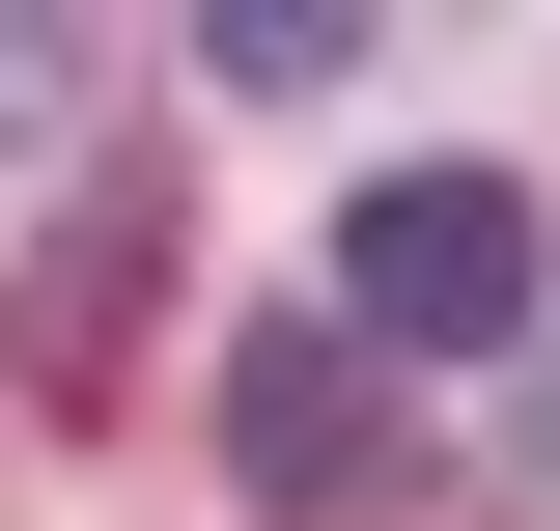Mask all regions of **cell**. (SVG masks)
I'll return each instance as SVG.
<instances>
[{"mask_svg":"<svg viewBox=\"0 0 560 531\" xmlns=\"http://www.w3.org/2000/svg\"><path fill=\"white\" fill-rule=\"evenodd\" d=\"M533 280H560V252H533V168H393V197L337 224V335L393 364V392H420V364H504Z\"/></svg>","mask_w":560,"mask_h":531,"instance_id":"1","label":"cell"},{"mask_svg":"<svg viewBox=\"0 0 560 531\" xmlns=\"http://www.w3.org/2000/svg\"><path fill=\"white\" fill-rule=\"evenodd\" d=\"M224 475H253L280 531H364V504L420 475V420H393V364H364L337 308H280L253 364H224Z\"/></svg>","mask_w":560,"mask_h":531,"instance_id":"2","label":"cell"},{"mask_svg":"<svg viewBox=\"0 0 560 531\" xmlns=\"http://www.w3.org/2000/svg\"><path fill=\"white\" fill-rule=\"evenodd\" d=\"M140 252H168V197H84V224H57V280L0 308V364H28V392H113V308H140Z\"/></svg>","mask_w":560,"mask_h":531,"instance_id":"3","label":"cell"},{"mask_svg":"<svg viewBox=\"0 0 560 531\" xmlns=\"http://www.w3.org/2000/svg\"><path fill=\"white\" fill-rule=\"evenodd\" d=\"M57 84H84V57H57V28H0V140H28V113H57Z\"/></svg>","mask_w":560,"mask_h":531,"instance_id":"4","label":"cell"},{"mask_svg":"<svg viewBox=\"0 0 560 531\" xmlns=\"http://www.w3.org/2000/svg\"><path fill=\"white\" fill-rule=\"evenodd\" d=\"M504 475H533V504H560V335H533V420H504Z\"/></svg>","mask_w":560,"mask_h":531,"instance_id":"5","label":"cell"}]
</instances>
